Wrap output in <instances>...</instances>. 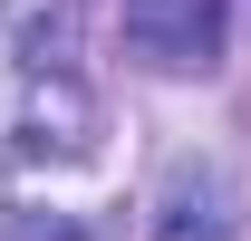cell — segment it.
Listing matches in <instances>:
<instances>
[{
    "mask_svg": "<svg viewBox=\"0 0 251 241\" xmlns=\"http://www.w3.org/2000/svg\"><path fill=\"white\" fill-rule=\"evenodd\" d=\"M126 48L164 77L213 68L222 58V0H126Z\"/></svg>",
    "mask_w": 251,
    "mask_h": 241,
    "instance_id": "1",
    "label": "cell"
},
{
    "mask_svg": "<svg viewBox=\"0 0 251 241\" xmlns=\"http://www.w3.org/2000/svg\"><path fill=\"white\" fill-rule=\"evenodd\" d=\"M0 241H77V222H39V212H0Z\"/></svg>",
    "mask_w": 251,
    "mask_h": 241,
    "instance_id": "2",
    "label": "cell"
}]
</instances>
